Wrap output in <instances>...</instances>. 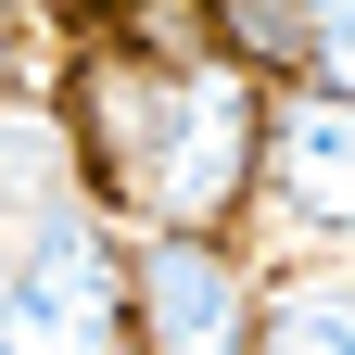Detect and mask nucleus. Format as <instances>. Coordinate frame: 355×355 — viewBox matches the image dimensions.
<instances>
[{
  "mask_svg": "<svg viewBox=\"0 0 355 355\" xmlns=\"http://www.w3.org/2000/svg\"><path fill=\"white\" fill-rule=\"evenodd\" d=\"M127 89H140V114H102V140H114V191L165 216V229H229V216L266 191V114H254V89L241 64H127Z\"/></svg>",
  "mask_w": 355,
  "mask_h": 355,
  "instance_id": "nucleus-1",
  "label": "nucleus"
},
{
  "mask_svg": "<svg viewBox=\"0 0 355 355\" xmlns=\"http://www.w3.org/2000/svg\"><path fill=\"white\" fill-rule=\"evenodd\" d=\"M127 330V254L89 203H51L26 229V266L0 279V355H114Z\"/></svg>",
  "mask_w": 355,
  "mask_h": 355,
  "instance_id": "nucleus-2",
  "label": "nucleus"
},
{
  "mask_svg": "<svg viewBox=\"0 0 355 355\" xmlns=\"http://www.w3.org/2000/svg\"><path fill=\"white\" fill-rule=\"evenodd\" d=\"M127 343L140 355H266V292L216 229H153L127 254Z\"/></svg>",
  "mask_w": 355,
  "mask_h": 355,
  "instance_id": "nucleus-3",
  "label": "nucleus"
},
{
  "mask_svg": "<svg viewBox=\"0 0 355 355\" xmlns=\"http://www.w3.org/2000/svg\"><path fill=\"white\" fill-rule=\"evenodd\" d=\"M266 203L318 241H355V89H292L266 114Z\"/></svg>",
  "mask_w": 355,
  "mask_h": 355,
  "instance_id": "nucleus-4",
  "label": "nucleus"
},
{
  "mask_svg": "<svg viewBox=\"0 0 355 355\" xmlns=\"http://www.w3.org/2000/svg\"><path fill=\"white\" fill-rule=\"evenodd\" d=\"M266 355H355V254H318L266 292Z\"/></svg>",
  "mask_w": 355,
  "mask_h": 355,
  "instance_id": "nucleus-5",
  "label": "nucleus"
},
{
  "mask_svg": "<svg viewBox=\"0 0 355 355\" xmlns=\"http://www.w3.org/2000/svg\"><path fill=\"white\" fill-rule=\"evenodd\" d=\"M0 203H38V216L76 203V191H64V127H51V114H0Z\"/></svg>",
  "mask_w": 355,
  "mask_h": 355,
  "instance_id": "nucleus-6",
  "label": "nucleus"
},
{
  "mask_svg": "<svg viewBox=\"0 0 355 355\" xmlns=\"http://www.w3.org/2000/svg\"><path fill=\"white\" fill-rule=\"evenodd\" d=\"M13 266H26V241H13V203H0V279H13Z\"/></svg>",
  "mask_w": 355,
  "mask_h": 355,
  "instance_id": "nucleus-7",
  "label": "nucleus"
},
{
  "mask_svg": "<svg viewBox=\"0 0 355 355\" xmlns=\"http://www.w3.org/2000/svg\"><path fill=\"white\" fill-rule=\"evenodd\" d=\"M0 51H13V38H0Z\"/></svg>",
  "mask_w": 355,
  "mask_h": 355,
  "instance_id": "nucleus-8",
  "label": "nucleus"
},
{
  "mask_svg": "<svg viewBox=\"0 0 355 355\" xmlns=\"http://www.w3.org/2000/svg\"><path fill=\"white\" fill-rule=\"evenodd\" d=\"M64 13H76V0H64Z\"/></svg>",
  "mask_w": 355,
  "mask_h": 355,
  "instance_id": "nucleus-9",
  "label": "nucleus"
}]
</instances>
